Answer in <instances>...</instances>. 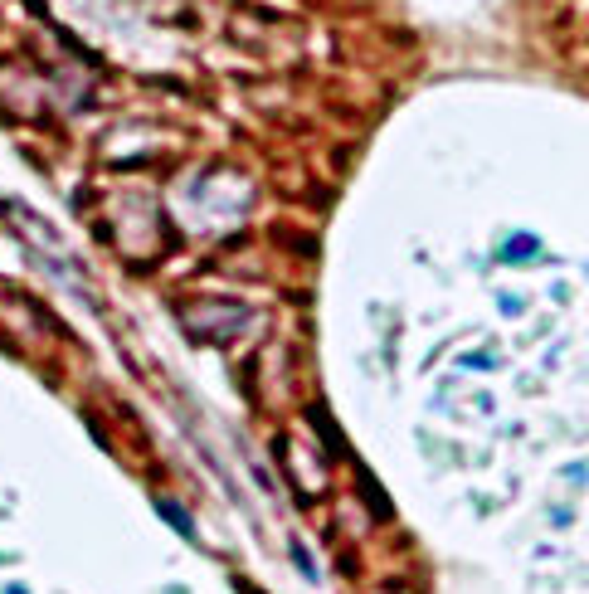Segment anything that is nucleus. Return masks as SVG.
Wrapping results in <instances>:
<instances>
[{
    "mask_svg": "<svg viewBox=\"0 0 589 594\" xmlns=\"http://www.w3.org/2000/svg\"><path fill=\"white\" fill-rule=\"evenodd\" d=\"M531 249H536L531 239H511V249H501V258H526Z\"/></svg>",
    "mask_w": 589,
    "mask_h": 594,
    "instance_id": "f257e3e1",
    "label": "nucleus"
}]
</instances>
